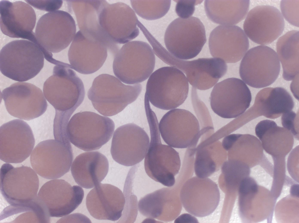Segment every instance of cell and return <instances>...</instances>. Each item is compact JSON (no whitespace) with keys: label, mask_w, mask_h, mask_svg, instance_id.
<instances>
[{"label":"cell","mask_w":299,"mask_h":223,"mask_svg":"<svg viewBox=\"0 0 299 223\" xmlns=\"http://www.w3.org/2000/svg\"><path fill=\"white\" fill-rule=\"evenodd\" d=\"M163 61L184 73L190 84L201 90L212 87L227 71L226 63L218 58H199L188 61L178 59L168 53L164 57Z\"/></svg>","instance_id":"20"},{"label":"cell","mask_w":299,"mask_h":223,"mask_svg":"<svg viewBox=\"0 0 299 223\" xmlns=\"http://www.w3.org/2000/svg\"><path fill=\"white\" fill-rule=\"evenodd\" d=\"M208 44L213 57L220 58L229 63L239 61L249 45L245 33L237 26L217 27L210 34Z\"/></svg>","instance_id":"24"},{"label":"cell","mask_w":299,"mask_h":223,"mask_svg":"<svg viewBox=\"0 0 299 223\" xmlns=\"http://www.w3.org/2000/svg\"><path fill=\"white\" fill-rule=\"evenodd\" d=\"M0 26L2 32L13 38H22L33 43L36 39L33 31L36 20L35 11L28 3L8 0L0 2Z\"/></svg>","instance_id":"22"},{"label":"cell","mask_w":299,"mask_h":223,"mask_svg":"<svg viewBox=\"0 0 299 223\" xmlns=\"http://www.w3.org/2000/svg\"><path fill=\"white\" fill-rule=\"evenodd\" d=\"M138 208L143 215L165 222L171 221L179 215L181 205L174 191L164 187L141 199Z\"/></svg>","instance_id":"27"},{"label":"cell","mask_w":299,"mask_h":223,"mask_svg":"<svg viewBox=\"0 0 299 223\" xmlns=\"http://www.w3.org/2000/svg\"><path fill=\"white\" fill-rule=\"evenodd\" d=\"M280 65L278 55L271 48L263 45L249 49L239 67L240 76L246 84L255 88L269 86L277 79Z\"/></svg>","instance_id":"8"},{"label":"cell","mask_w":299,"mask_h":223,"mask_svg":"<svg viewBox=\"0 0 299 223\" xmlns=\"http://www.w3.org/2000/svg\"><path fill=\"white\" fill-rule=\"evenodd\" d=\"M35 143L32 131L22 120L7 122L0 128V159L6 163H19L27 158Z\"/></svg>","instance_id":"19"},{"label":"cell","mask_w":299,"mask_h":223,"mask_svg":"<svg viewBox=\"0 0 299 223\" xmlns=\"http://www.w3.org/2000/svg\"><path fill=\"white\" fill-rule=\"evenodd\" d=\"M125 199L122 192L118 187L100 183L89 192L86 204L90 214L94 218L115 221L122 216Z\"/></svg>","instance_id":"26"},{"label":"cell","mask_w":299,"mask_h":223,"mask_svg":"<svg viewBox=\"0 0 299 223\" xmlns=\"http://www.w3.org/2000/svg\"><path fill=\"white\" fill-rule=\"evenodd\" d=\"M181 203L185 210L198 217L212 214L217 207L220 194L217 184L208 178L194 177L187 180L180 193Z\"/></svg>","instance_id":"18"},{"label":"cell","mask_w":299,"mask_h":223,"mask_svg":"<svg viewBox=\"0 0 299 223\" xmlns=\"http://www.w3.org/2000/svg\"><path fill=\"white\" fill-rule=\"evenodd\" d=\"M150 143L144 160L146 173L151 179L165 186H173L175 176L181 166L179 153L172 147L159 142Z\"/></svg>","instance_id":"25"},{"label":"cell","mask_w":299,"mask_h":223,"mask_svg":"<svg viewBox=\"0 0 299 223\" xmlns=\"http://www.w3.org/2000/svg\"><path fill=\"white\" fill-rule=\"evenodd\" d=\"M285 26L283 17L279 10L269 5L255 7L248 13L243 25L248 37L261 45L270 44L282 34Z\"/></svg>","instance_id":"21"},{"label":"cell","mask_w":299,"mask_h":223,"mask_svg":"<svg viewBox=\"0 0 299 223\" xmlns=\"http://www.w3.org/2000/svg\"><path fill=\"white\" fill-rule=\"evenodd\" d=\"M1 94L7 110L15 117L30 120L46 110L47 103L42 90L31 83L15 82L4 89Z\"/></svg>","instance_id":"13"},{"label":"cell","mask_w":299,"mask_h":223,"mask_svg":"<svg viewBox=\"0 0 299 223\" xmlns=\"http://www.w3.org/2000/svg\"><path fill=\"white\" fill-rule=\"evenodd\" d=\"M135 12L139 16L147 20L158 19L164 16L171 6V0H131Z\"/></svg>","instance_id":"36"},{"label":"cell","mask_w":299,"mask_h":223,"mask_svg":"<svg viewBox=\"0 0 299 223\" xmlns=\"http://www.w3.org/2000/svg\"><path fill=\"white\" fill-rule=\"evenodd\" d=\"M299 0H282L281 12L285 19L293 26L299 27Z\"/></svg>","instance_id":"37"},{"label":"cell","mask_w":299,"mask_h":223,"mask_svg":"<svg viewBox=\"0 0 299 223\" xmlns=\"http://www.w3.org/2000/svg\"><path fill=\"white\" fill-rule=\"evenodd\" d=\"M35 171L22 166L14 167L3 164L0 169V191L10 205L29 203L36 198L39 181Z\"/></svg>","instance_id":"12"},{"label":"cell","mask_w":299,"mask_h":223,"mask_svg":"<svg viewBox=\"0 0 299 223\" xmlns=\"http://www.w3.org/2000/svg\"><path fill=\"white\" fill-rule=\"evenodd\" d=\"M255 101L261 115L274 119L292 110L293 99L289 93L281 87L263 89L257 94Z\"/></svg>","instance_id":"31"},{"label":"cell","mask_w":299,"mask_h":223,"mask_svg":"<svg viewBox=\"0 0 299 223\" xmlns=\"http://www.w3.org/2000/svg\"><path fill=\"white\" fill-rule=\"evenodd\" d=\"M74 20L69 13L57 10L42 16L36 24L35 35L39 43L50 52L67 47L76 34Z\"/></svg>","instance_id":"11"},{"label":"cell","mask_w":299,"mask_h":223,"mask_svg":"<svg viewBox=\"0 0 299 223\" xmlns=\"http://www.w3.org/2000/svg\"><path fill=\"white\" fill-rule=\"evenodd\" d=\"M227 156L222 143L218 141L197 151L194 170L197 176L207 178L218 170Z\"/></svg>","instance_id":"33"},{"label":"cell","mask_w":299,"mask_h":223,"mask_svg":"<svg viewBox=\"0 0 299 223\" xmlns=\"http://www.w3.org/2000/svg\"><path fill=\"white\" fill-rule=\"evenodd\" d=\"M57 222L91 223V222L85 215L80 213H76L64 217L59 220Z\"/></svg>","instance_id":"42"},{"label":"cell","mask_w":299,"mask_h":223,"mask_svg":"<svg viewBox=\"0 0 299 223\" xmlns=\"http://www.w3.org/2000/svg\"><path fill=\"white\" fill-rule=\"evenodd\" d=\"M250 1L205 0L204 8L208 17L211 21L224 25L236 24L245 17Z\"/></svg>","instance_id":"30"},{"label":"cell","mask_w":299,"mask_h":223,"mask_svg":"<svg viewBox=\"0 0 299 223\" xmlns=\"http://www.w3.org/2000/svg\"><path fill=\"white\" fill-rule=\"evenodd\" d=\"M43 93L56 111L72 115L83 101L85 90L81 79L70 64L56 65L53 74L44 82Z\"/></svg>","instance_id":"3"},{"label":"cell","mask_w":299,"mask_h":223,"mask_svg":"<svg viewBox=\"0 0 299 223\" xmlns=\"http://www.w3.org/2000/svg\"><path fill=\"white\" fill-rule=\"evenodd\" d=\"M258 186L254 180L250 178L243 179L240 182L239 188L240 195L246 194L250 192H256Z\"/></svg>","instance_id":"41"},{"label":"cell","mask_w":299,"mask_h":223,"mask_svg":"<svg viewBox=\"0 0 299 223\" xmlns=\"http://www.w3.org/2000/svg\"><path fill=\"white\" fill-rule=\"evenodd\" d=\"M158 128L164 142L174 148H190L197 143L200 136L198 120L185 109H174L168 112L160 120Z\"/></svg>","instance_id":"16"},{"label":"cell","mask_w":299,"mask_h":223,"mask_svg":"<svg viewBox=\"0 0 299 223\" xmlns=\"http://www.w3.org/2000/svg\"><path fill=\"white\" fill-rule=\"evenodd\" d=\"M28 4L37 9L48 12L57 10L61 7L62 0H25Z\"/></svg>","instance_id":"39"},{"label":"cell","mask_w":299,"mask_h":223,"mask_svg":"<svg viewBox=\"0 0 299 223\" xmlns=\"http://www.w3.org/2000/svg\"><path fill=\"white\" fill-rule=\"evenodd\" d=\"M109 166L108 159L104 155L97 151L88 152L76 157L71 170L75 182L89 189L100 183L107 174Z\"/></svg>","instance_id":"28"},{"label":"cell","mask_w":299,"mask_h":223,"mask_svg":"<svg viewBox=\"0 0 299 223\" xmlns=\"http://www.w3.org/2000/svg\"><path fill=\"white\" fill-rule=\"evenodd\" d=\"M175 221L179 222H197V220L194 217L188 214H185L179 216Z\"/></svg>","instance_id":"43"},{"label":"cell","mask_w":299,"mask_h":223,"mask_svg":"<svg viewBox=\"0 0 299 223\" xmlns=\"http://www.w3.org/2000/svg\"><path fill=\"white\" fill-rule=\"evenodd\" d=\"M299 32L293 30L280 37L276 44L277 53L284 70V78L287 72L294 78L299 72Z\"/></svg>","instance_id":"35"},{"label":"cell","mask_w":299,"mask_h":223,"mask_svg":"<svg viewBox=\"0 0 299 223\" xmlns=\"http://www.w3.org/2000/svg\"><path fill=\"white\" fill-rule=\"evenodd\" d=\"M107 46L103 42L85 36L80 30L76 34L68 52L72 69L84 74L99 69L107 56Z\"/></svg>","instance_id":"23"},{"label":"cell","mask_w":299,"mask_h":223,"mask_svg":"<svg viewBox=\"0 0 299 223\" xmlns=\"http://www.w3.org/2000/svg\"><path fill=\"white\" fill-rule=\"evenodd\" d=\"M84 195L80 187L65 180L55 179L44 184L36 199L50 217H60L71 213L81 203Z\"/></svg>","instance_id":"17"},{"label":"cell","mask_w":299,"mask_h":223,"mask_svg":"<svg viewBox=\"0 0 299 223\" xmlns=\"http://www.w3.org/2000/svg\"><path fill=\"white\" fill-rule=\"evenodd\" d=\"M206 41L204 25L194 17L174 20L168 26L164 36L168 50L173 56L182 60L196 57Z\"/></svg>","instance_id":"7"},{"label":"cell","mask_w":299,"mask_h":223,"mask_svg":"<svg viewBox=\"0 0 299 223\" xmlns=\"http://www.w3.org/2000/svg\"><path fill=\"white\" fill-rule=\"evenodd\" d=\"M44 64L41 49L29 40L12 41L0 51L1 72L16 81L23 82L33 78L40 71Z\"/></svg>","instance_id":"2"},{"label":"cell","mask_w":299,"mask_h":223,"mask_svg":"<svg viewBox=\"0 0 299 223\" xmlns=\"http://www.w3.org/2000/svg\"><path fill=\"white\" fill-rule=\"evenodd\" d=\"M50 217L36 199L29 203L10 205L0 214V221L10 223H49Z\"/></svg>","instance_id":"34"},{"label":"cell","mask_w":299,"mask_h":223,"mask_svg":"<svg viewBox=\"0 0 299 223\" xmlns=\"http://www.w3.org/2000/svg\"><path fill=\"white\" fill-rule=\"evenodd\" d=\"M189 84L182 72L173 66L161 68L147 80L145 94L155 107L168 110L182 104L187 97Z\"/></svg>","instance_id":"4"},{"label":"cell","mask_w":299,"mask_h":223,"mask_svg":"<svg viewBox=\"0 0 299 223\" xmlns=\"http://www.w3.org/2000/svg\"><path fill=\"white\" fill-rule=\"evenodd\" d=\"M73 160L70 142L55 139L39 143L30 157L33 170L41 177L48 179L59 178L68 172Z\"/></svg>","instance_id":"10"},{"label":"cell","mask_w":299,"mask_h":223,"mask_svg":"<svg viewBox=\"0 0 299 223\" xmlns=\"http://www.w3.org/2000/svg\"><path fill=\"white\" fill-rule=\"evenodd\" d=\"M98 21L104 34L116 43L125 44L139 34L138 21L134 11L122 2L112 4L101 0Z\"/></svg>","instance_id":"9"},{"label":"cell","mask_w":299,"mask_h":223,"mask_svg":"<svg viewBox=\"0 0 299 223\" xmlns=\"http://www.w3.org/2000/svg\"><path fill=\"white\" fill-rule=\"evenodd\" d=\"M286 130L284 127L278 126L274 121L266 120L261 121L257 124L255 133L261 141L263 149L269 154L273 155L274 153L285 150V148H288L287 147L291 149L292 148L293 141H293V138L287 139L293 137V136L285 137L289 132L283 137L288 131L283 135Z\"/></svg>","instance_id":"32"},{"label":"cell","mask_w":299,"mask_h":223,"mask_svg":"<svg viewBox=\"0 0 299 223\" xmlns=\"http://www.w3.org/2000/svg\"><path fill=\"white\" fill-rule=\"evenodd\" d=\"M297 114L291 110L282 115L281 123L284 128L288 130L294 137L298 140V130L296 127Z\"/></svg>","instance_id":"40"},{"label":"cell","mask_w":299,"mask_h":223,"mask_svg":"<svg viewBox=\"0 0 299 223\" xmlns=\"http://www.w3.org/2000/svg\"><path fill=\"white\" fill-rule=\"evenodd\" d=\"M115 128L108 117L90 111L76 113L69 121L67 134L72 143L84 151L100 148L112 137Z\"/></svg>","instance_id":"6"},{"label":"cell","mask_w":299,"mask_h":223,"mask_svg":"<svg viewBox=\"0 0 299 223\" xmlns=\"http://www.w3.org/2000/svg\"><path fill=\"white\" fill-rule=\"evenodd\" d=\"M250 89L242 80L232 78L216 84L211 92L210 105L219 116L230 119L238 117L249 108L251 100Z\"/></svg>","instance_id":"14"},{"label":"cell","mask_w":299,"mask_h":223,"mask_svg":"<svg viewBox=\"0 0 299 223\" xmlns=\"http://www.w3.org/2000/svg\"><path fill=\"white\" fill-rule=\"evenodd\" d=\"M142 90L140 83L125 85L113 75L102 74L94 79L87 96L99 113L105 116H111L121 112L135 101Z\"/></svg>","instance_id":"1"},{"label":"cell","mask_w":299,"mask_h":223,"mask_svg":"<svg viewBox=\"0 0 299 223\" xmlns=\"http://www.w3.org/2000/svg\"><path fill=\"white\" fill-rule=\"evenodd\" d=\"M298 185H293L291 189V194H292L298 196Z\"/></svg>","instance_id":"44"},{"label":"cell","mask_w":299,"mask_h":223,"mask_svg":"<svg viewBox=\"0 0 299 223\" xmlns=\"http://www.w3.org/2000/svg\"><path fill=\"white\" fill-rule=\"evenodd\" d=\"M155 64L154 53L150 45L134 41L124 45L115 54L113 69L115 76L122 82L133 85L148 78Z\"/></svg>","instance_id":"5"},{"label":"cell","mask_w":299,"mask_h":223,"mask_svg":"<svg viewBox=\"0 0 299 223\" xmlns=\"http://www.w3.org/2000/svg\"><path fill=\"white\" fill-rule=\"evenodd\" d=\"M177 2L175 11L177 14L182 18L190 17L193 13L195 6L199 3L197 0H175Z\"/></svg>","instance_id":"38"},{"label":"cell","mask_w":299,"mask_h":223,"mask_svg":"<svg viewBox=\"0 0 299 223\" xmlns=\"http://www.w3.org/2000/svg\"><path fill=\"white\" fill-rule=\"evenodd\" d=\"M150 145L149 136L142 128L133 123L121 126L114 131L110 149L113 159L127 166L142 161Z\"/></svg>","instance_id":"15"},{"label":"cell","mask_w":299,"mask_h":223,"mask_svg":"<svg viewBox=\"0 0 299 223\" xmlns=\"http://www.w3.org/2000/svg\"><path fill=\"white\" fill-rule=\"evenodd\" d=\"M68 3L75 15L80 31L85 36L108 44L109 39L104 34L98 21L100 0H71Z\"/></svg>","instance_id":"29"}]
</instances>
